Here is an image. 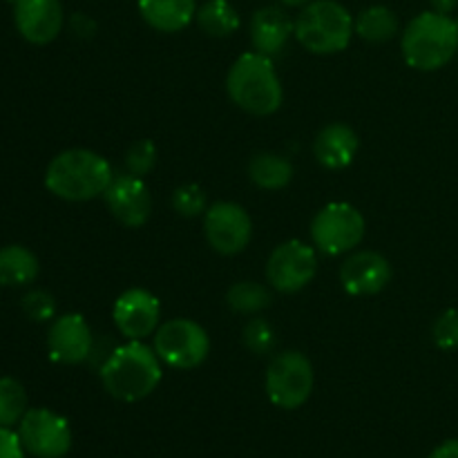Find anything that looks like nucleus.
<instances>
[{"mask_svg":"<svg viewBox=\"0 0 458 458\" xmlns=\"http://www.w3.org/2000/svg\"><path fill=\"white\" fill-rule=\"evenodd\" d=\"M161 360L141 340H128L107 356L101 367V383L112 398L137 403L150 396L161 383Z\"/></svg>","mask_w":458,"mask_h":458,"instance_id":"nucleus-1","label":"nucleus"},{"mask_svg":"<svg viewBox=\"0 0 458 458\" xmlns=\"http://www.w3.org/2000/svg\"><path fill=\"white\" fill-rule=\"evenodd\" d=\"M114 179V170L106 157L85 148H72L49 161L45 170V188L65 201H89L106 195Z\"/></svg>","mask_w":458,"mask_h":458,"instance_id":"nucleus-2","label":"nucleus"},{"mask_svg":"<svg viewBox=\"0 0 458 458\" xmlns=\"http://www.w3.org/2000/svg\"><path fill=\"white\" fill-rule=\"evenodd\" d=\"M226 92L237 107L253 116H268L280 110L284 89L271 56L246 52L233 63L226 76Z\"/></svg>","mask_w":458,"mask_h":458,"instance_id":"nucleus-3","label":"nucleus"},{"mask_svg":"<svg viewBox=\"0 0 458 458\" xmlns=\"http://www.w3.org/2000/svg\"><path fill=\"white\" fill-rule=\"evenodd\" d=\"M403 58L419 72H437L445 67L458 52V30L454 18L438 12H423L411 18L401 36Z\"/></svg>","mask_w":458,"mask_h":458,"instance_id":"nucleus-4","label":"nucleus"},{"mask_svg":"<svg viewBox=\"0 0 458 458\" xmlns=\"http://www.w3.org/2000/svg\"><path fill=\"white\" fill-rule=\"evenodd\" d=\"M356 34V21L335 0H311L295 18L293 36L304 49L320 56L344 52Z\"/></svg>","mask_w":458,"mask_h":458,"instance_id":"nucleus-5","label":"nucleus"},{"mask_svg":"<svg viewBox=\"0 0 458 458\" xmlns=\"http://www.w3.org/2000/svg\"><path fill=\"white\" fill-rule=\"evenodd\" d=\"M152 349L159 360L173 369H195L208 358L210 338L206 329L188 318L164 322L152 335Z\"/></svg>","mask_w":458,"mask_h":458,"instance_id":"nucleus-6","label":"nucleus"},{"mask_svg":"<svg viewBox=\"0 0 458 458\" xmlns=\"http://www.w3.org/2000/svg\"><path fill=\"white\" fill-rule=\"evenodd\" d=\"M362 237H365V217L356 206L347 201L327 204L311 222L313 246L331 258L353 250Z\"/></svg>","mask_w":458,"mask_h":458,"instance_id":"nucleus-7","label":"nucleus"},{"mask_svg":"<svg viewBox=\"0 0 458 458\" xmlns=\"http://www.w3.org/2000/svg\"><path fill=\"white\" fill-rule=\"evenodd\" d=\"M313 367L302 352H282L268 362L267 394L280 410H298L313 392Z\"/></svg>","mask_w":458,"mask_h":458,"instance_id":"nucleus-8","label":"nucleus"},{"mask_svg":"<svg viewBox=\"0 0 458 458\" xmlns=\"http://www.w3.org/2000/svg\"><path fill=\"white\" fill-rule=\"evenodd\" d=\"M318 273L316 246L302 240H289L276 246L267 262V280L280 293H298L313 282Z\"/></svg>","mask_w":458,"mask_h":458,"instance_id":"nucleus-9","label":"nucleus"},{"mask_svg":"<svg viewBox=\"0 0 458 458\" xmlns=\"http://www.w3.org/2000/svg\"><path fill=\"white\" fill-rule=\"evenodd\" d=\"M18 437L25 452L36 458H63L72 447L70 423L45 407L27 410L18 423Z\"/></svg>","mask_w":458,"mask_h":458,"instance_id":"nucleus-10","label":"nucleus"},{"mask_svg":"<svg viewBox=\"0 0 458 458\" xmlns=\"http://www.w3.org/2000/svg\"><path fill=\"white\" fill-rule=\"evenodd\" d=\"M204 235L219 255H237L253 237V222L235 201H217L204 213Z\"/></svg>","mask_w":458,"mask_h":458,"instance_id":"nucleus-11","label":"nucleus"},{"mask_svg":"<svg viewBox=\"0 0 458 458\" xmlns=\"http://www.w3.org/2000/svg\"><path fill=\"white\" fill-rule=\"evenodd\" d=\"M112 318L123 338L143 340L159 329L161 302L148 289H128L116 298Z\"/></svg>","mask_w":458,"mask_h":458,"instance_id":"nucleus-12","label":"nucleus"},{"mask_svg":"<svg viewBox=\"0 0 458 458\" xmlns=\"http://www.w3.org/2000/svg\"><path fill=\"white\" fill-rule=\"evenodd\" d=\"M92 329L81 313H65L49 327L47 352L58 365H81L92 356Z\"/></svg>","mask_w":458,"mask_h":458,"instance_id":"nucleus-13","label":"nucleus"},{"mask_svg":"<svg viewBox=\"0 0 458 458\" xmlns=\"http://www.w3.org/2000/svg\"><path fill=\"white\" fill-rule=\"evenodd\" d=\"M106 201L116 222L128 228H139L148 222L152 213V197L146 182L134 174H114L110 188L106 191Z\"/></svg>","mask_w":458,"mask_h":458,"instance_id":"nucleus-14","label":"nucleus"},{"mask_svg":"<svg viewBox=\"0 0 458 458\" xmlns=\"http://www.w3.org/2000/svg\"><path fill=\"white\" fill-rule=\"evenodd\" d=\"M392 282V264L376 250H358L340 267V284L353 298L376 295Z\"/></svg>","mask_w":458,"mask_h":458,"instance_id":"nucleus-15","label":"nucleus"},{"mask_svg":"<svg viewBox=\"0 0 458 458\" xmlns=\"http://www.w3.org/2000/svg\"><path fill=\"white\" fill-rule=\"evenodd\" d=\"M18 34L34 45H47L61 34L65 13L61 0H18L13 4Z\"/></svg>","mask_w":458,"mask_h":458,"instance_id":"nucleus-16","label":"nucleus"},{"mask_svg":"<svg viewBox=\"0 0 458 458\" xmlns=\"http://www.w3.org/2000/svg\"><path fill=\"white\" fill-rule=\"evenodd\" d=\"M249 30L255 52L264 54V56H276L293 36L295 21H291L284 9L271 4V7H262L253 13Z\"/></svg>","mask_w":458,"mask_h":458,"instance_id":"nucleus-17","label":"nucleus"},{"mask_svg":"<svg viewBox=\"0 0 458 458\" xmlns=\"http://www.w3.org/2000/svg\"><path fill=\"white\" fill-rule=\"evenodd\" d=\"M358 152V134L344 123H329L313 141V157L327 170L347 168Z\"/></svg>","mask_w":458,"mask_h":458,"instance_id":"nucleus-18","label":"nucleus"},{"mask_svg":"<svg viewBox=\"0 0 458 458\" xmlns=\"http://www.w3.org/2000/svg\"><path fill=\"white\" fill-rule=\"evenodd\" d=\"M139 13L157 31L174 34L195 21V0H139Z\"/></svg>","mask_w":458,"mask_h":458,"instance_id":"nucleus-19","label":"nucleus"},{"mask_svg":"<svg viewBox=\"0 0 458 458\" xmlns=\"http://www.w3.org/2000/svg\"><path fill=\"white\" fill-rule=\"evenodd\" d=\"M38 259L30 249L9 244L0 249V284L27 286L38 277Z\"/></svg>","mask_w":458,"mask_h":458,"instance_id":"nucleus-20","label":"nucleus"},{"mask_svg":"<svg viewBox=\"0 0 458 458\" xmlns=\"http://www.w3.org/2000/svg\"><path fill=\"white\" fill-rule=\"evenodd\" d=\"M249 177L262 191H282L293 179V165L276 152H258L249 164Z\"/></svg>","mask_w":458,"mask_h":458,"instance_id":"nucleus-21","label":"nucleus"},{"mask_svg":"<svg viewBox=\"0 0 458 458\" xmlns=\"http://www.w3.org/2000/svg\"><path fill=\"white\" fill-rule=\"evenodd\" d=\"M195 21L199 30L213 38H226L242 25L240 13L228 0H206L201 7H197Z\"/></svg>","mask_w":458,"mask_h":458,"instance_id":"nucleus-22","label":"nucleus"},{"mask_svg":"<svg viewBox=\"0 0 458 458\" xmlns=\"http://www.w3.org/2000/svg\"><path fill=\"white\" fill-rule=\"evenodd\" d=\"M356 34L367 43H387L398 34V18L385 4H374L358 13Z\"/></svg>","mask_w":458,"mask_h":458,"instance_id":"nucleus-23","label":"nucleus"},{"mask_svg":"<svg viewBox=\"0 0 458 458\" xmlns=\"http://www.w3.org/2000/svg\"><path fill=\"white\" fill-rule=\"evenodd\" d=\"M226 300L233 311L244 313V316H255V313L271 307L273 295L267 286L258 284V282H235L228 289Z\"/></svg>","mask_w":458,"mask_h":458,"instance_id":"nucleus-24","label":"nucleus"},{"mask_svg":"<svg viewBox=\"0 0 458 458\" xmlns=\"http://www.w3.org/2000/svg\"><path fill=\"white\" fill-rule=\"evenodd\" d=\"M27 414V392L16 378H0V425L12 428Z\"/></svg>","mask_w":458,"mask_h":458,"instance_id":"nucleus-25","label":"nucleus"},{"mask_svg":"<svg viewBox=\"0 0 458 458\" xmlns=\"http://www.w3.org/2000/svg\"><path fill=\"white\" fill-rule=\"evenodd\" d=\"M242 343L255 356H267L276 347V331L262 318H253L246 322L244 331H242Z\"/></svg>","mask_w":458,"mask_h":458,"instance_id":"nucleus-26","label":"nucleus"},{"mask_svg":"<svg viewBox=\"0 0 458 458\" xmlns=\"http://www.w3.org/2000/svg\"><path fill=\"white\" fill-rule=\"evenodd\" d=\"M173 208L183 217H199L208 210V197L197 183H186L173 192Z\"/></svg>","mask_w":458,"mask_h":458,"instance_id":"nucleus-27","label":"nucleus"},{"mask_svg":"<svg viewBox=\"0 0 458 458\" xmlns=\"http://www.w3.org/2000/svg\"><path fill=\"white\" fill-rule=\"evenodd\" d=\"M157 165V146L150 139L134 141L125 152V170L134 177H146Z\"/></svg>","mask_w":458,"mask_h":458,"instance_id":"nucleus-28","label":"nucleus"},{"mask_svg":"<svg viewBox=\"0 0 458 458\" xmlns=\"http://www.w3.org/2000/svg\"><path fill=\"white\" fill-rule=\"evenodd\" d=\"M432 338L443 352H456L458 349V309H447L437 318L432 329Z\"/></svg>","mask_w":458,"mask_h":458,"instance_id":"nucleus-29","label":"nucleus"},{"mask_svg":"<svg viewBox=\"0 0 458 458\" xmlns=\"http://www.w3.org/2000/svg\"><path fill=\"white\" fill-rule=\"evenodd\" d=\"M22 311L30 316V320L47 322L56 313V302H54V298L47 291H30L22 298Z\"/></svg>","mask_w":458,"mask_h":458,"instance_id":"nucleus-30","label":"nucleus"},{"mask_svg":"<svg viewBox=\"0 0 458 458\" xmlns=\"http://www.w3.org/2000/svg\"><path fill=\"white\" fill-rule=\"evenodd\" d=\"M0 458H25L21 437L3 425H0Z\"/></svg>","mask_w":458,"mask_h":458,"instance_id":"nucleus-31","label":"nucleus"},{"mask_svg":"<svg viewBox=\"0 0 458 458\" xmlns=\"http://www.w3.org/2000/svg\"><path fill=\"white\" fill-rule=\"evenodd\" d=\"M429 458H458V438H452V441L441 443V445L432 452V456Z\"/></svg>","mask_w":458,"mask_h":458,"instance_id":"nucleus-32","label":"nucleus"},{"mask_svg":"<svg viewBox=\"0 0 458 458\" xmlns=\"http://www.w3.org/2000/svg\"><path fill=\"white\" fill-rule=\"evenodd\" d=\"M458 0H432V9L438 13H445V16H450L452 12L456 9Z\"/></svg>","mask_w":458,"mask_h":458,"instance_id":"nucleus-33","label":"nucleus"},{"mask_svg":"<svg viewBox=\"0 0 458 458\" xmlns=\"http://www.w3.org/2000/svg\"><path fill=\"white\" fill-rule=\"evenodd\" d=\"M280 4H284V7H304V4H309L311 0H277Z\"/></svg>","mask_w":458,"mask_h":458,"instance_id":"nucleus-34","label":"nucleus"},{"mask_svg":"<svg viewBox=\"0 0 458 458\" xmlns=\"http://www.w3.org/2000/svg\"><path fill=\"white\" fill-rule=\"evenodd\" d=\"M9 3H13V4H16V3H18V0H9Z\"/></svg>","mask_w":458,"mask_h":458,"instance_id":"nucleus-35","label":"nucleus"},{"mask_svg":"<svg viewBox=\"0 0 458 458\" xmlns=\"http://www.w3.org/2000/svg\"><path fill=\"white\" fill-rule=\"evenodd\" d=\"M456 30H458V18H456Z\"/></svg>","mask_w":458,"mask_h":458,"instance_id":"nucleus-36","label":"nucleus"}]
</instances>
